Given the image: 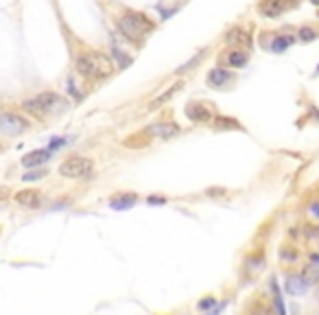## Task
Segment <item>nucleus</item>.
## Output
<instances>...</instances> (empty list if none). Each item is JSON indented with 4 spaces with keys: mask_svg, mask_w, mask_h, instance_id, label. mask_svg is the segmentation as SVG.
<instances>
[{
    "mask_svg": "<svg viewBox=\"0 0 319 315\" xmlns=\"http://www.w3.org/2000/svg\"><path fill=\"white\" fill-rule=\"evenodd\" d=\"M225 44L234 46V49H249L252 46V38L243 26H232L225 33Z\"/></svg>",
    "mask_w": 319,
    "mask_h": 315,
    "instance_id": "9d476101",
    "label": "nucleus"
},
{
    "mask_svg": "<svg viewBox=\"0 0 319 315\" xmlns=\"http://www.w3.org/2000/svg\"><path fill=\"white\" fill-rule=\"evenodd\" d=\"M227 193V188H223V186H210V188H206V195L208 197H223Z\"/></svg>",
    "mask_w": 319,
    "mask_h": 315,
    "instance_id": "5701e85b",
    "label": "nucleus"
},
{
    "mask_svg": "<svg viewBox=\"0 0 319 315\" xmlns=\"http://www.w3.org/2000/svg\"><path fill=\"white\" fill-rule=\"evenodd\" d=\"M315 75H317V77H319V64H317V70H315Z\"/></svg>",
    "mask_w": 319,
    "mask_h": 315,
    "instance_id": "f704fd0d",
    "label": "nucleus"
},
{
    "mask_svg": "<svg viewBox=\"0 0 319 315\" xmlns=\"http://www.w3.org/2000/svg\"><path fill=\"white\" fill-rule=\"evenodd\" d=\"M149 138H160V140H168L173 138V136H177L179 131V125L177 123H168V120H162V123H156V125H149V127L145 129Z\"/></svg>",
    "mask_w": 319,
    "mask_h": 315,
    "instance_id": "0eeeda50",
    "label": "nucleus"
},
{
    "mask_svg": "<svg viewBox=\"0 0 319 315\" xmlns=\"http://www.w3.org/2000/svg\"><path fill=\"white\" fill-rule=\"evenodd\" d=\"M9 195H11V191H9V186H0V202H2V199H7Z\"/></svg>",
    "mask_w": 319,
    "mask_h": 315,
    "instance_id": "cd10ccee",
    "label": "nucleus"
},
{
    "mask_svg": "<svg viewBox=\"0 0 319 315\" xmlns=\"http://www.w3.org/2000/svg\"><path fill=\"white\" fill-rule=\"evenodd\" d=\"M44 175H46V169H33V171H29V173H24L22 180L24 182H33V180H42Z\"/></svg>",
    "mask_w": 319,
    "mask_h": 315,
    "instance_id": "4be33fe9",
    "label": "nucleus"
},
{
    "mask_svg": "<svg viewBox=\"0 0 319 315\" xmlns=\"http://www.w3.org/2000/svg\"><path fill=\"white\" fill-rule=\"evenodd\" d=\"M186 116L193 120V123H210V120L214 118L210 107L204 103H188L186 105Z\"/></svg>",
    "mask_w": 319,
    "mask_h": 315,
    "instance_id": "9b49d317",
    "label": "nucleus"
},
{
    "mask_svg": "<svg viewBox=\"0 0 319 315\" xmlns=\"http://www.w3.org/2000/svg\"><path fill=\"white\" fill-rule=\"evenodd\" d=\"M138 204V195L136 193H120V195L111 197L109 199V206L111 210H129L131 206Z\"/></svg>",
    "mask_w": 319,
    "mask_h": 315,
    "instance_id": "dca6fc26",
    "label": "nucleus"
},
{
    "mask_svg": "<svg viewBox=\"0 0 319 315\" xmlns=\"http://www.w3.org/2000/svg\"><path fill=\"white\" fill-rule=\"evenodd\" d=\"M201 57H204V51H201V52H197V57H195V59H190L188 64L179 66V68H177V70H175V72H177V75H184V72H188L190 68H195L197 64H199V61H201Z\"/></svg>",
    "mask_w": 319,
    "mask_h": 315,
    "instance_id": "412c9836",
    "label": "nucleus"
},
{
    "mask_svg": "<svg viewBox=\"0 0 319 315\" xmlns=\"http://www.w3.org/2000/svg\"><path fill=\"white\" fill-rule=\"evenodd\" d=\"M280 259H282V261H295L297 259V252L291 250V248H282V250H280Z\"/></svg>",
    "mask_w": 319,
    "mask_h": 315,
    "instance_id": "b1692460",
    "label": "nucleus"
},
{
    "mask_svg": "<svg viewBox=\"0 0 319 315\" xmlns=\"http://www.w3.org/2000/svg\"><path fill=\"white\" fill-rule=\"evenodd\" d=\"M308 289V282L304 280V276H291L289 280H286V291L291 293V296H304Z\"/></svg>",
    "mask_w": 319,
    "mask_h": 315,
    "instance_id": "a211bd4d",
    "label": "nucleus"
},
{
    "mask_svg": "<svg viewBox=\"0 0 319 315\" xmlns=\"http://www.w3.org/2000/svg\"><path fill=\"white\" fill-rule=\"evenodd\" d=\"M269 35H271V40L265 42V49H269L271 52H275V55L286 52L297 42L295 35H286V33H269Z\"/></svg>",
    "mask_w": 319,
    "mask_h": 315,
    "instance_id": "1a4fd4ad",
    "label": "nucleus"
},
{
    "mask_svg": "<svg viewBox=\"0 0 319 315\" xmlns=\"http://www.w3.org/2000/svg\"><path fill=\"white\" fill-rule=\"evenodd\" d=\"M94 169L92 158H83V156H70L59 164V175L68 177V180H77V177H86Z\"/></svg>",
    "mask_w": 319,
    "mask_h": 315,
    "instance_id": "7ed1b4c3",
    "label": "nucleus"
},
{
    "mask_svg": "<svg viewBox=\"0 0 319 315\" xmlns=\"http://www.w3.org/2000/svg\"><path fill=\"white\" fill-rule=\"evenodd\" d=\"M311 4H315V7H319V0H308Z\"/></svg>",
    "mask_w": 319,
    "mask_h": 315,
    "instance_id": "72a5a7b5",
    "label": "nucleus"
},
{
    "mask_svg": "<svg viewBox=\"0 0 319 315\" xmlns=\"http://www.w3.org/2000/svg\"><path fill=\"white\" fill-rule=\"evenodd\" d=\"M55 105H61V99L57 97L55 92H40L37 97H33V99H26V101L22 103V107L26 109L29 114H33V116H37V118H44L46 114L51 112Z\"/></svg>",
    "mask_w": 319,
    "mask_h": 315,
    "instance_id": "20e7f679",
    "label": "nucleus"
},
{
    "mask_svg": "<svg viewBox=\"0 0 319 315\" xmlns=\"http://www.w3.org/2000/svg\"><path fill=\"white\" fill-rule=\"evenodd\" d=\"M147 202H149V204H164L166 199H164V197H156V195H151V197L147 199Z\"/></svg>",
    "mask_w": 319,
    "mask_h": 315,
    "instance_id": "c85d7f7f",
    "label": "nucleus"
},
{
    "mask_svg": "<svg viewBox=\"0 0 319 315\" xmlns=\"http://www.w3.org/2000/svg\"><path fill=\"white\" fill-rule=\"evenodd\" d=\"M53 156L51 149H37V151H31V154H26L22 158V164L26 169H37L40 164H44V162H49Z\"/></svg>",
    "mask_w": 319,
    "mask_h": 315,
    "instance_id": "ddd939ff",
    "label": "nucleus"
},
{
    "mask_svg": "<svg viewBox=\"0 0 319 315\" xmlns=\"http://www.w3.org/2000/svg\"><path fill=\"white\" fill-rule=\"evenodd\" d=\"M0 151H2V145H0Z\"/></svg>",
    "mask_w": 319,
    "mask_h": 315,
    "instance_id": "c9c22d12",
    "label": "nucleus"
},
{
    "mask_svg": "<svg viewBox=\"0 0 319 315\" xmlns=\"http://www.w3.org/2000/svg\"><path fill=\"white\" fill-rule=\"evenodd\" d=\"M29 127H31V123L24 116H20V114H13V112H2L0 114V131H2V134L20 136V134H24Z\"/></svg>",
    "mask_w": 319,
    "mask_h": 315,
    "instance_id": "39448f33",
    "label": "nucleus"
},
{
    "mask_svg": "<svg viewBox=\"0 0 319 315\" xmlns=\"http://www.w3.org/2000/svg\"><path fill=\"white\" fill-rule=\"evenodd\" d=\"M302 276H304V280L308 282V285H313V282H317V278H319V271H317V265H306L304 267V271H302Z\"/></svg>",
    "mask_w": 319,
    "mask_h": 315,
    "instance_id": "aec40b11",
    "label": "nucleus"
},
{
    "mask_svg": "<svg viewBox=\"0 0 319 315\" xmlns=\"http://www.w3.org/2000/svg\"><path fill=\"white\" fill-rule=\"evenodd\" d=\"M212 123H214L216 129H243V125L232 116H214Z\"/></svg>",
    "mask_w": 319,
    "mask_h": 315,
    "instance_id": "6ab92c4d",
    "label": "nucleus"
},
{
    "mask_svg": "<svg viewBox=\"0 0 319 315\" xmlns=\"http://www.w3.org/2000/svg\"><path fill=\"white\" fill-rule=\"evenodd\" d=\"M311 262H313V265H317V267H319V254H311Z\"/></svg>",
    "mask_w": 319,
    "mask_h": 315,
    "instance_id": "473e14b6",
    "label": "nucleus"
},
{
    "mask_svg": "<svg viewBox=\"0 0 319 315\" xmlns=\"http://www.w3.org/2000/svg\"><path fill=\"white\" fill-rule=\"evenodd\" d=\"M308 210H311L313 217H317V219H319V199H317V202H313L311 206H308Z\"/></svg>",
    "mask_w": 319,
    "mask_h": 315,
    "instance_id": "bb28decb",
    "label": "nucleus"
},
{
    "mask_svg": "<svg viewBox=\"0 0 319 315\" xmlns=\"http://www.w3.org/2000/svg\"><path fill=\"white\" fill-rule=\"evenodd\" d=\"M308 114H311V116H313V118H315L317 123H319V109L315 107V105H311V109H308Z\"/></svg>",
    "mask_w": 319,
    "mask_h": 315,
    "instance_id": "c756f323",
    "label": "nucleus"
},
{
    "mask_svg": "<svg viewBox=\"0 0 319 315\" xmlns=\"http://www.w3.org/2000/svg\"><path fill=\"white\" fill-rule=\"evenodd\" d=\"M74 68L81 77L86 79H105L109 75H114V61L109 59L105 52H99V51H88V52H81L74 61Z\"/></svg>",
    "mask_w": 319,
    "mask_h": 315,
    "instance_id": "f257e3e1",
    "label": "nucleus"
},
{
    "mask_svg": "<svg viewBox=\"0 0 319 315\" xmlns=\"http://www.w3.org/2000/svg\"><path fill=\"white\" fill-rule=\"evenodd\" d=\"M223 309H225V304H219V307H216V309H214V311H212V313H208V315H219V313L223 311Z\"/></svg>",
    "mask_w": 319,
    "mask_h": 315,
    "instance_id": "2f4dec72",
    "label": "nucleus"
},
{
    "mask_svg": "<svg viewBox=\"0 0 319 315\" xmlns=\"http://www.w3.org/2000/svg\"><path fill=\"white\" fill-rule=\"evenodd\" d=\"M225 64L230 68H245L249 64V52L247 49H232L225 55Z\"/></svg>",
    "mask_w": 319,
    "mask_h": 315,
    "instance_id": "2eb2a0df",
    "label": "nucleus"
},
{
    "mask_svg": "<svg viewBox=\"0 0 319 315\" xmlns=\"http://www.w3.org/2000/svg\"><path fill=\"white\" fill-rule=\"evenodd\" d=\"M182 88H184V79H179V81H175L173 86H168V90H164L162 94H160V97L153 99L151 105H149V109H158V107H162V105L171 101V99H173L179 90H182Z\"/></svg>",
    "mask_w": 319,
    "mask_h": 315,
    "instance_id": "4468645a",
    "label": "nucleus"
},
{
    "mask_svg": "<svg viewBox=\"0 0 319 315\" xmlns=\"http://www.w3.org/2000/svg\"><path fill=\"white\" fill-rule=\"evenodd\" d=\"M61 145H66V138H53V143L49 145V149H51V151H55V149H59Z\"/></svg>",
    "mask_w": 319,
    "mask_h": 315,
    "instance_id": "393cba45",
    "label": "nucleus"
},
{
    "mask_svg": "<svg viewBox=\"0 0 319 315\" xmlns=\"http://www.w3.org/2000/svg\"><path fill=\"white\" fill-rule=\"evenodd\" d=\"M210 307H216V300H214V298H208V300H201V302H199V309H210Z\"/></svg>",
    "mask_w": 319,
    "mask_h": 315,
    "instance_id": "a878e982",
    "label": "nucleus"
},
{
    "mask_svg": "<svg viewBox=\"0 0 319 315\" xmlns=\"http://www.w3.org/2000/svg\"><path fill=\"white\" fill-rule=\"evenodd\" d=\"M263 315H278V311H275V309H263Z\"/></svg>",
    "mask_w": 319,
    "mask_h": 315,
    "instance_id": "7c9ffc66",
    "label": "nucleus"
},
{
    "mask_svg": "<svg viewBox=\"0 0 319 315\" xmlns=\"http://www.w3.org/2000/svg\"><path fill=\"white\" fill-rule=\"evenodd\" d=\"M297 2H300V0H260L258 11H260V15H265V18L275 20L282 13L289 11V9L297 7Z\"/></svg>",
    "mask_w": 319,
    "mask_h": 315,
    "instance_id": "423d86ee",
    "label": "nucleus"
},
{
    "mask_svg": "<svg viewBox=\"0 0 319 315\" xmlns=\"http://www.w3.org/2000/svg\"><path fill=\"white\" fill-rule=\"evenodd\" d=\"M13 199H15V204H20L24 208H37L42 202V193L37 188H24V191L15 193Z\"/></svg>",
    "mask_w": 319,
    "mask_h": 315,
    "instance_id": "f8f14e48",
    "label": "nucleus"
},
{
    "mask_svg": "<svg viewBox=\"0 0 319 315\" xmlns=\"http://www.w3.org/2000/svg\"><path fill=\"white\" fill-rule=\"evenodd\" d=\"M297 42H302V44H311V42L319 40V26L317 24H302L300 29H297Z\"/></svg>",
    "mask_w": 319,
    "mask_h": 315,
    "instance_id": "f3484780",
    "label": "nucleus"
},
{
    "mask_svg": "<svg viewBox=\"0 0 319 315\" xmlns=\"http://www.w3.org/2000/svg\"><path fill=\"white\" fill-rule=\"evenodd\" d=\"M206 81H208V86L214 88V90H225L230 83H234V75L230 70H225V68L216 66V68H212V70L208 72Z\"/></svg>",
    "mask_w": 319,
    "mask_h": 315,
    "instance_id": "6e6552de",
    "label": "nucleus"
},
{
    "mask_svg": "<svg viewBox=\"0 0 319 315\" xmlns=\"http://www.w3.org/2000/svg\"><path fill=\"white\" fill-rule=\"evenodd\" d=\"M118 31L131 42V44H140V42L153 31V22L145 13L127 11L125 15L118 18Z\"/></svg>",
    "mask_w": 319,
    "mask_h": 315,
    "instance_id": "f03ea898",
    "label": "nucleus"
}]
</instances>
